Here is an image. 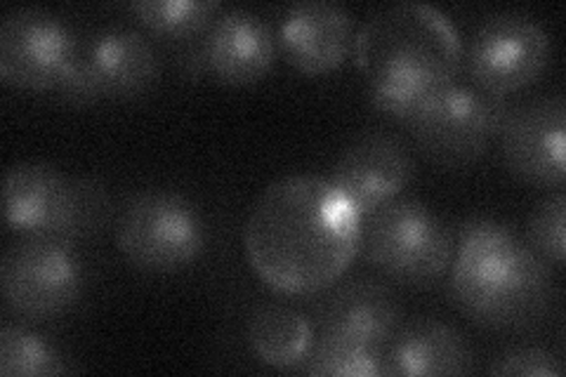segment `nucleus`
<instances>
[{
  "label": "nucleus",
  "instance_id": "obj_1",
  "mask_svg": "<svg viewBox=\"0 0 566 377\" xmlns=\"http://www.w3.org/2000/svg\"><path fill=\"white\" fill-rule=\"evenodd\" d=\"M361 218L331 179L281 177L248 214L243 245L262 283L283 295L322 293L359 255Z\"/></svg>",
  "mask_w": 566,
  "mask_h": 377
},
{
  "label": "nucleus",
  "instance_id": "obj_2",
  "mask_svg": "<svg viewBox=\"0 0 566 377\" xmlns=\"http://www.w3.org/2000/svg\"><path fill=\"white\" fill-rule=\"evenodd\" d=\"M354 57L378 109L411 123L437 90L458 78L463 41L444 12L395 3L374 12L354 39Z\"/></svg>",
  "mask_w": 566,
  "mask_h": 377
},
{
  "label": "nucleus",
  "instance_id": "obj_3",
  "mask_svg": "<svg viewBox=\"0 0 566 377\" xmlns=\"http://www.w3.org/2000/svg\"><path fill=\"white\" fill-rule=\"evenodd\" d=\"M449 293L455 307L489 331H528L551 314V266L505 222L472 218L458 231Z\"/></svg>",
  "mask_w": 566,
  "mask_h": 377
},
{
  "label": "nucleus",
  "instance_id": "obj_4",
  "mask_svg": "<svg viewBox=\"0 0 566 377\" xmlns=\"http://www.w3.org/2000/svg\"><path fill=\"white\" fill-rule=\"evenodd\" d=\"M106 189L85 177H66L48 164H14L3 177V218L12 231L74 245L109 222Z\"/></svg>",
  "mask_w": 566,
  "mask_h": 377
},
{
  "label": "nucleus",
  "instance_id": "obj_5",
  "mask_svg": "<svg viewBox=\"0 0 566 377\" xmlns=\"http://www.w3.org/2000/svg\"><path fill=\"white\" fill-rule=\"evenodd\" d=\"M359 253L389 281L424 289L453 260L449 224L416 199H395L361 220Z\"/></svg>",
  "mask_w": 566,
  "mask_h": 377
},
{
  "label": "nucleus",
  "instance_id": "obj_6",
  "mask_svg": "<svg viewBox=\"0 0 566 377\" xmlns=\"http://www.w3.org/2000/svg\"><path fill=\"white\" fill-rule=\"evenodd\" d=\"M116 243L139 272L175 274L201 258L206 220L180 191L142 189L120 208Z\"/></svg>",
  "mask_w": 566,
  "mask_h": 377
},
{
  "label": "nucleus",
  "instance_id": "obj_7",
  "mask_svg": "<svg viewBox=\"0 0 566 377\" xmlns=\"http://www.w3.org/2000/svg\"><path fill=\"white\" fill-rule=\"evenodd\" d=\"M505 112V97L453 81L437 90L409 125L418 149L430 160L444 168H463L489 149Z\"/></svg>",
  "mask_w": 566,
  "mask_h": 377
},
{
  "label": "nucleus",
  "instance_id": "obj_8",
  "mask_svg": "<svg viewBox=\"0 0 566 377\" xmlns=\"http://www.w3.org/2000/svg\"><path fill=\"white\" fill-rule=\"evenodd\" d=\"M161 78V62L145 33L109 27L78 39L76 55L60 85L64 100H130L149 93Z\"/></svg>",
  "mask_w": 566,
  "mask_h": 377
},
{
  "label": "nucleus",
  "instance_id": "obj_9",
  "mask_svg": "<svg viewBox=\"0 0 566 377\" xmlns=\"http://www.w3.org/2000/svg\"><path fill=\"white\" fill-rule=\"evenodd\" d=\"M85 285L81 258L71 243L24 237L0 260L3 300L22 318L45 321L76 307Z\"/></svg>",
  "mask_w": 566,
  "mask_h": 377
},
{
  "label": "nucleus",
  "instance_id": "obj_10",
  "mask_svg": "<svg viewBox=\"0 0 566 377\" xmlns=\"http://www.w3.org/2000/svg\"><path fill=\"white\" fill-rule=\"evenodd\" d=\"M551 55V35L534 17L507 10L476 27L463 62L472 85L505 97L538 81Z\"/></svg>",
  "mask_w": 566,
  "mask_h": 377
},
{
  "label": "nucleus",
  "instance_id": "obj_11",
  "mask_svg": "<svg viewBox=\"0 0 566 377\" xmlns=\"http://www.w3.org/2000/svg\"><path fill=\"white\" fill-rule=\"evenodd\" d=\"M78 39L60 14L17 8L0 22V78L20 90H60Z\"/></svg>",
  "mask_w": 566,
  "mask_h": 377
},
{
  "label": "nucleus",
  "instance_id": "obj_12",
  "mask_svg": "<svg viewBox=\"0 0 566 377\" xmlns=\"http://www.w3.org/2000/svg\"><path fill=\"white\" fill-rule=\"evenodd\" d=\"M499 137L512 175L534 187H562L566 177V102L562 95L507 106Z\"/></svg>",
  "mask_w": 566,
  "mask_h": 377
},
{
  "label": "nucleus",
  "instance_id": "obj_13",
  "mask_svg": "<svg viewBox=\"0 0 566 377\" xmlns=\"http://www.w3.org/2000/svg\"><path fill=\"white\" fill-rule=\"evenodd\" d=\"M413 158L403 142L374 130L352 142L328 179L364 220L380 206L399 199L413 179Z\"/></svg>",
  "mask_w": 566,
  "mask_h": 377
},
{
  "label": "nucleus",
  "instance_id": "obj_14",
  "mask_svg": "<svg viewBox=\"0 0 566 377\" xmlns=\"http://www.w3.org/2000/svg\"><path fill=\"white\" fill-rule=\"evenodd\" d=\"M354 20L333 0H303L281 17L276 48L303 76H326L354 50Z\"/></svg>",
  "mask_w": 566,
  "mask_h": 377
},
{
  "label": "nucleus",
  "instance_id": "obj_15",
  "mask_svg": "<svg viewBox=\"0 0 566 377\" xmlns=\"http://www.w3.org/2000/svg\"><path fill=\"white\" fill-rule=\"evenodd\" d=\"M276 35L260 14L232 8L208 27L201 45L203 66L227 85H251L270 74L276 60Z\"/></svg>",
  "mask_w": 566,
  "mask_h": 377
},
{
  "label": "nucleus",
  "instance_id": "obj_16",
  "mask_svg": "<svg viewBox=\"0 0 566 377\" xmlns=\"http://www.w3.org/2000/svg\"><path fill=\"white\" fill-rule=\"evenodd\" d=\"M314 323L322 337L385 349L401 326V307L392 291L378 281H347L316 304Z\"/></svg>",
  "mask_w": 566,
  "mask_h": 377
},
{
  "label": "nucleus",
  "instance_id": "obj_17",
  "mask_svg": "<svg viewBox=\"0 0 566 377\" xmlns=\"http://www.w3.org/2000/svg\"><path fill=\"white\" fill-rule=\"evenodd\" d=\"M474 356L455 328L437 318H413L385 347V377L468 375Z\"/></svg>",
  "mask_w": 566,
  "mask_h": 377
},
{
  "label": "nucleus",
  "instance_id": "obj_18",
  "mask_svg": "<svg viewBox=\"0 0 566 377\" xmlns=\"http://www.w3.org/2000/svg\"><path fill=\"white\" fill-rule=\"evenodd\" d=\"M316 339L314 323L297 310L268 304L248 318V345L262 364L279 370L303 368Z\"/></svg>",
  "mask_w": 566,
  "mask_h": 377
},
{
  "label": "nucleus",
  "instance_id": "obj_19",
  "mask_svg": "<svg viewBox=\"0 0 566 377\" xmlns=\"http://www.w3.org/2000/svg\"><path fill=\"white\" fill-rule=\"evenodd\" d=\"M303 370L314 377H376L385 375V349L352 339L316 335Z\"/></svg>",
  "mask_w": 566,
  "mask_h": 377
},
{
  "label": "nucleus",
  "instance_id": "obj_20",
  "mask_svg": "<svg viewBox=\"0 0 566 377\" xmlns=\"http://www.w3.org/2000/svg\"><path fill=\"white\" fill-rule=\"evenodd\" d=\"M74 368L66 366L60 352L48 345L41 335L22 326L6 323L0 331V375L6 377H39L64 375Z\"/></svg>",
  "mask_w": 566,
  "mask_h": 377
},
{
  "label": "nucleus",
  "instance_id": "obj_21",
  "mask_svg": "<svg viewBox=\"0 0 566 377\" xmlns=\"http://www.w3.org/2000/svg\"><path fill=\"white\" fill-rule=\"evenodd\" d=\"M218 10L220 3L216 0H137L130 3V12L137 20L166 39H191L206 31L216 20Z\"/></svg>",
  "mask_w": 566,
  "mask_h": 377
},
{
  "label": "nucleus",
  "instance_id": "obj_22",
  "mask_svg": "<svg viewBox=\"0 0 566 377\" xmlns=\"http://www.w3.org/2000/svg\"><path fill=\"white\" fill-rule=\"evenodd\" d=\"M564 224H566V196L564 191H555L543 199L536 210L531 212L526 224V243L536 253L555 266H564Z\"/></svg>",
  "mask_w": 566,
  "mask_h": 377
},
{
  "label": "nucleus",
  "instance_id": "obj_23",
  "mask_svg": "<svg viewBox=\"0 0 566 377\" xmlns=\"http://www.w3.org/2000/svg\"><path fill=\"white\" fill-rule=\"evenodd\" d=\"M489 373L499 377H559L564 368L559 364V358L551 352L538 347H517L495 358L489 366Z\"/></svg>",
  "mask_w": 566,
  "mask_h": 377
}]
</instances>
